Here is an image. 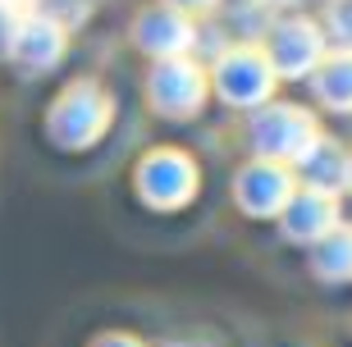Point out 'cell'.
<instances>
[{
	"instance_id": "obj_1",
	"label": "cell",
	"mask_w": 352,
	"mask_h": 347,
	"mask_svg": "<svg viewBox=\"0 0 352 347\" xmlns=\"http://www.w3.org/2000/svg\"><path fill=\"white\" fill-rule=\"evenodd\" d=\"M316 137H320L316 119L307 110H298V105H265L261 115L252 119V146L270 165H288V160L298 165L302 155L311 151Z\"/></svg>"
},
{
	"instance_id": "obj_2",
	"label": "cell",
	"mask_w": 352,
	"mask_h": 347,
	"mask_svg": "<svg viewBox=\"0 0 352 347\" xmlns=\"http://www.w3.org/2000/svg\"><path fill=\"white\" fill-rule=\"evenodd\" d=\"M105 124H110V105H105L101 87H91V82H74V87L60 96V101L51 105V137L60 142V146H87V142H96L105 133Z\"/></svg>"
},
{
	"instance_id": "obj_3",
	"label": "cell",
	"mask_w": 352,
	"mask_h": 347,
	"mask_svg": "<svg viewBox=\"0 0 352 347\" xmlns=\"http://www.w3.org/2000/svg\"><path fill=\"white\" fill-rule=\"evenodd\" d=\"M265 60H270L274 78H307L325 60V32H320L311 19H284V23H274V32H270Z\"/></svg>"
},
{
	"instance_id": "obj_4",
	"label": "cell",
	"mask_w": 352,
	"mask_h": 347,
	"mask_svg": "<svg viewBox=\"0 0 352 347\" xmlns=\"http://www.w3.org/2000/svg\"><path fill=\"white\" fill-rule=\"evenodd\" d=\"M215 87L229 105H261L274 91V69L265 60V51L256 46H238L215 65Z\"/></svg>"
},
{
	"instance_id": "obj_5",
	"label": "cell",
	"mask_w": 352,
	"mask_h": 347,
	"mask_svg": "<svg viewBox=\"0 0 352 347\" xmlns=\"http://www.w3.org/2000/svg\"><path fill=\"white\" fill-rule=\"evenodd\" d=\"M192 183H197V169L179 151H151L138 165V192H142L146 206H156V210L183 206L192 197Z\"/></svg>"
},
{
	"instance_id": "obj_6",
	"label": "cell",
	"mask_w": 352,
	"mask_h": 347,
	"mask_svg": "<svg viewBox=\"0 0 352 347\" xmlns=\"http://www.w3.org/2000/svg\"><path fill=\"white\" fill-rule=\"evenodd\" d=\"M146 96H151V105L160 115L188 119L197 105L206 101V74L192 60H160L151 82H146Z\"/></svg>"
},
{
	"instance_id": "obj_7",
	"label": "cell",
	"mask_w": 352,
	"mask_h": 347,
	"mask_svg": "<svg viewBox=\"0 0 352 347\" xmlns=\"http://www.w3.org/2000/svg\"><path fill=\"white\" fill-rule=\"evenodd\" d=\"M293 192H298V183H293L288 165H270V160H256L234 179V201L248 215H284Z\"/></svg>"
},
{
	"instance_id": "obj_8",
	"label": "cell",
	"mask_w": 352,
	"mask_h": 347,
	"mask_svg": "<svg viewBox=\"0 0 352 347\" xmlns=\"http://www.w3.org/2000/svg\"><path fill=\"white\" fill-rule=\"evenodd\" d=\"M339 229V206L329 192H311V188H298L293 201L284 206V233L293 243H320Z\"/></svg>"
},
{
	"instance_id": "obj_9",
	"label": "cell",
	"mask_w": 352,
	"mask_h": 347,
	"mask_svg": "<svg viewBox=\"0 0 352 347\" xmlns=\"http://www.w3.org/2000/svg\"><path fill=\"white\" fill-rule=\"evenodd\" d=\"M138 46L160 60H183V51L192 46V23L188 14L174 10V5H156L138 19Z\"/></svg>"
},
{
	"instance_id": "obj_10",
	"label": "cell",
	"mask_w": 352,
	"mask_h": 347,
	"mask_svg": "<svg viewBox=\"0 0 352 347\" xmlns=\"http://www.w3.org/2000/svg\"><path fill=\"white\" fill-rule=\"evenodd\" d=\"M10 55L28 69H51L65 55V41H60V27H55L51 14H28V19H19Z\"/></svg>"
},
{
	"instance_id": "obj_11",
	"label": "cell",
	"mask_w": 352,
	"mask_h": 347,
	"mask_svg": "<svg viewBox=\"0 0 352 347\" xmlns=\"http://www.w3.org/2000/svg\"><path fill=\"white\" fill-rule=\"evenodd\" d=\"M298 169H302V179H307L311 192H329L334 197V192L348 188V151L334 146V142H325V137L311 142V151L298 160Z\"/></svg>"
},
{
	"instance_id": "obj_12",
	"label": "cell",
	"mask_w": 352,
	"mask_h": 347,
	"mask_svg": "<svg viewBox=\"0 0 352 347\" xmlns=\"http://www.w3.org/2000/svg\"><path fill=\"white\" fill-rule=\"evenodd\" d=\"M316 96L329 110H352V55L339 51L316 69Z\"/></svg>"
},
{
	"instance_id": "obj_13",
	"label": "cell",
	"mask_w": 352,
	"mask_h": 347,
	"mask_svg": "<svg viewBox=\"0 0 352 347\" xmlns=\"http://www.w3.org/2000/svg\"><path fill=\"white\" fill-rule=\"evenodd\" d=\"M316 274L320 279H352V229H334L316 243Z\"/></svg>"
},
{
	"instance_id": "obj_14",
	"label": "cell",
	"mask_w": 352,
	"mask_h": 347,
	"mask_svg": "<svg viewBox=\"0 0 352 347\" xmlns=\"http://www.w3.org/2000/svg\"><path fill=\"white\" fill-rule=\"evenodd\" d=\"M325 27H329V37H334V46L352 55V0H334Z\"/></svg>"
},
{
	"instance_id": "obj_15",
	"label": "cell",
	"mask_w": 352,
	"mask_h": 347,
	"mask_svg": "<svg viewBox=\"0 0 352 347\" xmlns=\"http://www.w3.org/2000/svg\"><path fill=\"white\" fill-rule=\"evenodd\" d=\"M91 347H142V343H133L129 334H105V338H96Z\"/></svg>"
},
{
	"instance_id": "obj_16",
	"label": "cell",
	"mask_w": 352,
	"mask_h": 347,
	"mask_svg": "<svg viewBox=\"0 0 352 347\" xmlns=\"http://www.w3.org/2000/svg\"><path fill=\"white\" fill-rule=\"evenodd\" d=\"M174 10H210V5H215V0H170Z\"/></svg>"
},
{
	"instance_id": "obj_17",
	"label": "cell",
	"mask_w": 352,
	"mask_h": 347,
	"mask_svg": "<svg viewBox=\"0 0 352 347\" xmlns=\"http://www.w3.org/2000/svg\"><path fill=\"white\" fill-rule=\"evenodd\" d=\"M348 188H352V155H348Z\"/></svg>"
},
{
	"instance_id": "obj_18",
	"label": "cell",
	"mask_w": 352,
	"mask_h": 347,
	"mask_svg": "<svg viewBox=\"0 0 352 347\" xmlns=\"http://www.w3.org/2000/svg\"><path fill=\"white\" fill-rule=\"evenodd\" d=\"M0 5H19V0H0Z\"/></svg>"
},
{
	"instance_id": "obj_19",
	"label": "cell",
	"mask_w": 352,
	"mask_h": 347,
	"mask_svg": "<svg viewBox=\"0 0 352 347\" xmlns=\"http://www.w3.org/2000/svg\"><path fill=\"white\" fill-rule=\"evenodd\" d=\"M174 347H192V343H174Z\"/></svg>"
}]
</instances>
